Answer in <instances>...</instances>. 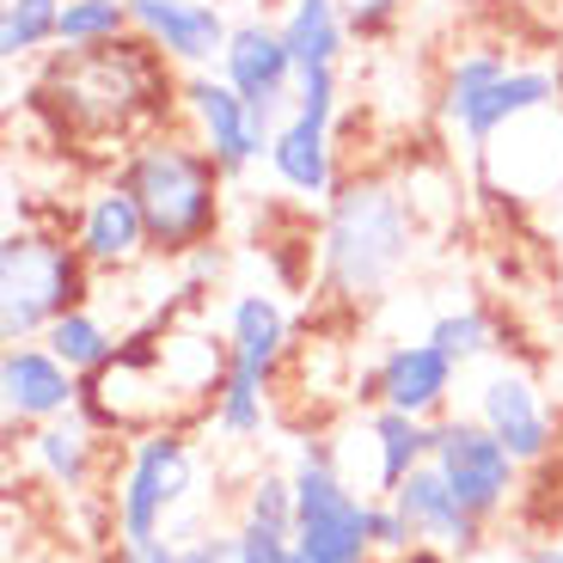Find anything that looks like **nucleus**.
Returning <instances> with one entry per match:
<instances>
[{
    "label": "nucleus",
    "instance_id": "1",
    "mask_svg": "<svg viewBox=\"0 0 563 563\" xmlns=\"http://www.w3.org/2000/svg\"><path fill=\"white\" fill-rule=\"evenodd\" d=\"M25 99L31 117L56 135V147L117 166L135 141L172 129L184 74L141 31H129V37L92 43V49H49V62L31 74Z\"/></svg>",
    "mask_w": 563,
    "mask_h": 563
},
{
    "label": "nucleus",
    "instance_id": "2",
    "mask_svg": "<svg viewBox=\"0 0 563 563\" xmlns=\"http://www.w3.org/2000/svg\"><path fill=\"white\" fill-rule=\"evenodd\" d=\"M227 331L178 324L159 312L147 331L123 338V350L86 380L80 410L111 435H154V429H184L197 410H214V393L227 386Z\"/></svg>",
    "mask_w": 563,
    "mask_h": 563
},
{
    "label": "nucleus",
    "instance_id": "3",
    "mask_svg": "<svg viewBox=\"0 0 563 563\" xmlns=\"http://www.w3.org/2000/svg\"><path fill=\"white\" fill-rule=\"evenodd\" d=\"M417 190L393 172H343L338 197L319 209L312 269L338 307H374L417 257Z\"/></svg>",
    "mask_w": 563,
    "mask_h": 563
},
{
    "label": "nucleus",
    "instance_id": "4",
    "mask_svg": "<svg viewBox=\"0 0 563 563\" xmlns=\"http://www.w3.org/2000/svg\"><path fill=\"white\" fill-rule=\"evenodd\" d=\"M111 178L147 214L154 233V257L178 264L197 245L221 240V214H227V172L214 166V154L202 147L190 129H159V135L135 141L123 159L111 166Z\"/></svg>",
    "mask_w": 563,
    "mask_h": 563
},
{
    "label": "nucleus",
    "instance_id": "5",
    "mask_svg": "<svg viewBox=\"0 0 563 563\" xmlns=\"http://www.w3.org/2000/svg\"><path fill=\"white\" fill-rule=\"evenodd\" d=\"M92 300V264L74 233L19 221L0 240V343H37L62 312Z\"/></svg>",
    "mask_w": 563,
    "mask_h": 563
},
{
    "label": "nucleus",
    "instance_id": "6",
    "mask_svg": "<svg viewBox=\"0 0 563 563\" xmlns=\"http://www.w3.org/2000/svg\"><path fill=\"white\" fill-rule=\"evenodd\" d=\"M295 545L307 563H374V539H367V503L338 465L331 435H300L295 448Z\"/></svg>",
    "mask_w": 563,
    "mask_h": 563
},
{
    "label": "nucleus",
    "instance_id": "7",
    "mask_svg": "<svg viewBox=\"0 0 563 563\" xmlns=\"http://www.w3.org/2000/svg\"><path fill=\"white\" fill-rule=\"evenodd\" d=\"M190 490H197V441L184 429L135 435L123 453V472H117V490H111V533L129 539V545L172 539Z\"/></svg>",
    "mask_w": 563,
    "mask_h": 563
},
{
    "label": "nucleus",
    "instance_id": "8",
    "mask_svg": "<svg viewBox=\"0 0 563 563\" xmlns=\"http://www.w3.org/2000/svg\"><path fill=\"white\" fill-rule=\"evenodd\" d=\"M338 104H343L338 68H312V74H300L295 111L282 117L276 135H269V178H276L295 202H307V209H324L343 184Z\"/></svg>",
    "mask_w": 563,
    "mask_h": 563
},
{
    "label": "nucleus",
    "instance_id": "9",
    "mask_svg": "<svg viewBox=\"0 0 563 563\" xmlns=\"http://www.w3.org/2000/svg\"><path fill=\"white\" fill-rule=\"evenodd\" d=\"M435 472L460 490V503L478 515V521H496L515 496H521V472L527 465L508 453V441H496L478 417H435V448H429Z\"/></svg>",
    "mask_w": 563,
    "mask_h": 563
},
{
    "label": "nucleus",
    "instance_id": "10",
    "mask_svg": "<svg viewBox=\"0 0 563 563\" xmlns=\"http://www.w3.org/2000/svg\"><path fill=\"white\" fill-rule=\"evenodd\" d=\"M214 74L252 104V117L269 135H276L282 117L295 111L300 62H295V49L282 43V25H269V19H240L233 37H227V49H221V62H214Z\"/></svg>",
    "mask_w": 563,
    "mask_h": 563
},
{
    "label": "nucleus",
    "instance_id": "11",
    "mask_svg": "<svg viewBox=\"0 0 563 563\" xmlns=\"http://www.w3.org/2000/svg\"><path fill=\"white\" fill-rule=\"evenodd\" d=\"M178 123L214 154V166L227 178H245L257 159H269V129L252 117V104L233 92L214 68L184 74V99H178Z\"/></svg>",
    "mask_w": 563,
    "mask_h": 563
},
{
    "label": "nucleus",
    "instance_id": "12",
    "mask_svg": "<svg viewBox=\"0 0 563 563\" xmlns=\"http://www.w3.org/2000/svg\"><path fill=\"white\" fill-rule=\"evenodd\" d=\"M68 233H74V245H80V257L92 264V276H135V269L154 264L147 214H141V202L129 197L111 172H104V178L80 197Z\"/></svg>",
    "mask_w": 563,
    "mask_h": 563
},
{
    "label": "nucleus",
    "instance_id": "13",
    "mask_svg": "<svg viewBox=\"0 0 563 563\" xmlns=\"http://www.w3.org/2000/svg\"><path fill=\"white\" fill-rule=\"evenodd\" d=\"M80 398H86V380L43 338L0 350V417H7V435L43 429V422H56V417H74Z\"/></svg>",
    "mask_w": 563,
    "mask_h": 563
},
{
    "label": "nucleus",
    "instance_id": "14",
    "mask_svg": "<svg viewBox=\"0 0 563 563\" xmlns=\"http://www.w3.org/2000/svg\"><path fill=\"white\" fill-rule=\"evenodd\" d=\"M453 386H460V362L441 355L429 338L386 343V350L374 355V367L362 374V398H367V405L405 410V417H422V422L448 417Z\"/></svg>",
    "mask_w": 563,
    "mask_h": 563
},
{
    "label": "nucleus",
    "instance_id": "15",
    "mask_svg": "<svg viewBox=\"0 0 563 563\" xmlns=\"http://www.w3.org/2000/svg\"><path fill=\"white\" fill-rule=\"evenodd\" d=\"M472 417L496 441H508V453L521 465L551 460V448H558V417H551L545 393L533 386V374H521V367H508V362L484 367L478 393H472Z\"/></svg>",
    "mask_w": 563,
    "mask_h": 563
},
{
    "label": "nucleus",
    "instance_id": "16",
    "mask_svg": "<svg viewBox=\"0 0 563 563\" xmlns=\"http://www.w3.org/2000/svg\"><path fill=\"white\" fill-rule=\"evenodd\" d=\"M129 13H135L141 37L184 74L214 68L227 37H233V25H227V13L214 0H129Z\"/></svg>",
    "mask_w": 563,
    "mask_h": 563
},
{
    "label": "nucleus",
    "instance_id": "17",
    "mask_svg": "<svg viewBox=\"0 0 563 563\" xmlns=\"http://www.w3.org/2000/svg\"><path fill=\"white\" fill-rule=\"evenodd\" d=\"M393 503L405 508V521H410V533H417V545L448 551L453 563H472L484 551L490 521H478V515L460 503V490H453V484L435 472V460L417 465V472H410V478L393 490Z\"/></svg>",
    "mask_w": 563,
    "mask_h": 563
},
{
    "label": "nucleus",
    "instance_id": "18",
    "mask_svg": "<svg viewBox=\"0 0 563 563\" xmlns=\"http://www.w3.org/2000/svg\"><path fill=\"white\" fill-rule=\"evenodd\" d=\"M221 331H227V350H233V367H252V374H264L276 386V374L295 355V319H288V307L269 288H240V295L227 300Z\"/></svg>",
    "mask_w": 563,
    "mask_h": 563
},
{
    "label": "nucleus",
    "instance_id": "19",
    "mask_svg": "<svg viewBox=\"0 0 563 563\" xmlns=\"http://www.w3.org/2000/svg\"><path fill=\"white\" fill-rule=\"evenodd\" d=\"M551 104H558V74H551V68H521V62H515V68H508L503 80H496L490 92L460 117L453 135L465 141V154H472V159H484L496 147V135H508L515 123L551 111Z\"/></svg>",
    "mask_w": 563,
    "mask_h": 563
},
{
    "label": "nucleus",
    "instance_id": "20",
    "mask_svg": "<svg viewBox=\"0 0 563 563\" xmlns=\"http://www.w3.org/2000/svg\"><path fill=\"white\" fill-rule=\"evenodd\" d=\"M355 435H362V448H367V484H362V490H367V496H393L398 484L417 472V465H429L435 422L374 405L362 422H355Z\"/></svg>",
    "mask_w": 563,
    "mask_h": 563
},
{
    "label": "nucleus",
    "instance_id": "21",
    "mask_svg": "<svg viewBox=\"0 0 563 563\" xmlns=\"http://www.w3.org/2000/svg\"><path fill=\"white\" fill-rule=\"evenodd\" d=\"M99 435H104L99 422L74 410V417H56L43 429H25V460L43 484H56L62 496H80L99 478Z\"/></svg>",
    "mask_w": 563,
    "mask_h": 563
},
{
    "label": "nucleus",
    "instance_id": "22",
    "mask_svg": "<svg viewBox=\"0 0 563 563\" xmlns=\"http://www.w3.org/2000/svg\"><path fill=\"white\" fill-rule=\"evenodd\" d=\"M276 25H282V43L295 49L300 74H312V68H343V49H350V37H355L338 0H288Z\"/></svg>",
    "mask_w": 563,
    "mask_h": 563
},
{
    "label": "nucleus",
    "instance_id": "23",
    "mask_svg": "<svg viewBox=\"0 0 563 563\" xmlns=\"http://www.w3.org/2000/svg\"><path fill=\"white\" fill-rule=\"evenodd\" d=\"M508 68H515V62H508V49H496V43H472V49H453L448 68H441V123L460 129V117L472 111V104H478Z\"/></svg>",
    "mask_w": 563,
    "mask_h": 563
},
{
    "label": "nucleus",
    "instance_id": "24",
    "mask_svg": "<svg viewBox=\"0 0 563 563\" xmlns=\"http://www.w3.org/2000/svg\"><path fill=\"white\" fill-rule=\"evenodd\" d=\"M43 343H49V350H56L62 362L80 374V380H92V374H99V367L123 350V338L111 331V319H104L92 300H86V307H74V312H62V319L43 331Z\"/></svg>",
    "mask_w": 563,
    "mask_h": 563
},
{
    "label": "nucleus",
    "instance_id": "25",
    "mask_svg": "<svg viewBox=\"0 0 563 563\" xmlns=\"http://www.w3.org/2000/svg\"><path fill=\"white\" fill-rule=\"evenodd\" d=\"M209 422L227 441H257L269 429V380L252 374V367H227V386L214 393Z\"/></svg>",
    "mask_w": 563,
    "mask_h": 563
},
{
    "label": "nucleus",
    "instance_id": "26",
    "mask_svg": "<svg viewBox=\"0 0 563 563\" xmlns=\"http://www.w3.org/2000/svg\"><path fill=\"white\" fill-rule=\"evenodd\" d=\"M56 25H62V0H0V62H37L56 49Z\"/></svg>",
    "mask_w": 563,
    "mask_h": 563
},
{
    "label": "nucleus",
    "instance_id": "27",
    "mask_svg": "<svg viewBox=\"0 0 563 563\" xmlns=\"http://www.w3.org/2000/svg\"><path fill=\"white\" fill-rule=\"evenodd\" d=\"M135 31L129 0H62L56 49H92V43H117Z\"/></svg>",
    "mask_w": 563,
    "mask_h": 563
},
{
    "label": "nucleus",
    "instance_id": "28",
    "mask_svg": "<svg viewBox=\"0 0 563 563\" xmlns=\"http://www.w3.org/2000/svg\"><path fill=\"white\" fill-rule=\"evenodd\" d=\"M422 338L435 343L441 355H453L460 367L490 362V355H496V324H490V312H484V307H441Z\"/></svg>",
    "mask_w": 563,
    "mask_h": 563
},
{
    "label": "nucleus",
    "instance_id": "29",
    "mask_svg": "<svg viewBox=\"0 0 563 563\" xmlns=\"http://www.w3.org/2000/svg\"><path fill=\"white\" fill-rule=\"evenodd\" d=\"M233 521H252V527H276V533H295V478L264 465L245 478V496H240V515Z\"/></svg>",
    "mask_w": 563,
    "mask_h": 563
},
{
    "label": "nucleus",
    "instance_id": "30",
    "mask_svg": "<svg viewBox=\"0 0 563 563\" xmlns=\"http://www.w3.org/2000/svg\"><path fill=\"white\" fill-rule=\"evenodd\" d=\"M233 563H307V558H300L295 533H276V527L233 521Z\"/></svg>",
    "mask_w": 563,
    "mask_h": 563
},
{
    "label": "nucleus",
    "instance_id": "31",
    "mask_svg": "<svg viewBox=\"0 0 563 563\" xmlns=\"http://www.w3.org/2000/svg\"><path fill=\"white\" fill-rule=\"evenodd\" d=\"M367 539H374V563H380V558H405V551L417 545L405 508H398L393 496H374V503H367Z\"/></svg>",
    "mask_w": 563,
    "mask_h": 563
},
{
    "label": "nucleus",
    "instance_id": "32",
    "mask_svg": "<svg viewBox=\"0 0 563 563\" xmlns=\"http://www.w3.org/2000/svg\"><path fill=\"white\" fill-rule=\"evenodd\" d=\"M338 7H343V19H350L355 37L374 43V37H386V31H393L398 19H405L410 0H338Z\"/></svg>",
    "mask_w": 563,
    "mask_h": 563
},
{
    "label": "nucleus",
    "instance_id": "33",
    "mask_svg": "<svg viewBox=\"0 0 563 563\" xmlns=\"http://www.w3.org/2000/svg\"><path fill=\"white\" fill-rule=\"evenodd\" d=\"M178 563H233V527H227V533L202 527V533L178 539Z\"/></svg>",
    "mask_w": 563,
    "mask_h": 563
},
{
    "label": "nucleus",
    "instance_id": "34",
    "mask_svg": "<svg viewBox=\"0 0 563 563\" xmlns=\"http://www.w3.org/2000/svg\"><path fill=\"white\" fill-rule=\"evenodd\" d=\"M104 563H178V539H147V545L111 539V558Z\"/></svg>",
    "mask_w": 563,
    "mask_h": 563
},
{
    "label": "nucleus",
    "instance_id": "35",
    "mask_svg": "<svg viewBox=\"0 0 563 563\" xmlns=\"http://www.w3.org/2000/svg\"><path fill=\"white\" fill-rule=\"evenodd\" d=\"M521 563H563V539H539V545H527Z\"/></svg>",
    "mask_w": 563,
    "mask_h": 563
},
{
    "label": "nucleus",
    "instance_id": "36",
    "mask_svg": "<svg viewBox=\"0 0 563 563\" xmlns=\"http://www.w3.org/2000/svg\"><path fill=\"white\" fill-rule=\"evenodd\" d=\"M380 563H453L448 551H435V545H410L405 558H380Z\"/></svg>",
    "mask_w": 563,
    "mask_h": 563
}]
</instances>
